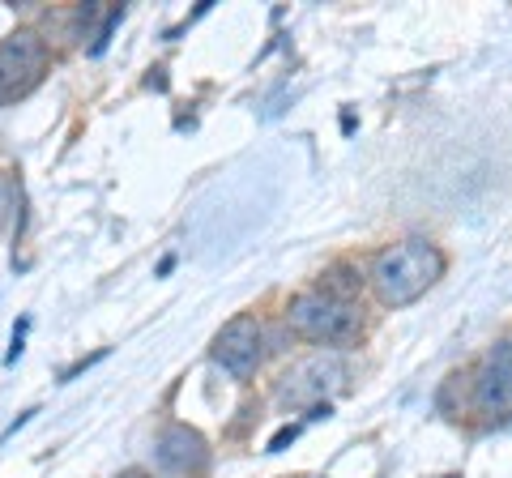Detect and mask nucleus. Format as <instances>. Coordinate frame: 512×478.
<instances>
[{"label":"nucleus","instance_id":"1","mask_svg":"<svg viewBox=\"0 0 512 478\" xmlns=\"http://www.w3.org/2000/svg\"><path fill=\"white\" fill-rule=\"evenodd\" d=\"M444 278V252L431 239H402L372 265V291L384 308H410Z\"/></svg>","mask_w":512,"mask_h":478},{"label":"nucleus","instance_id":"2","mask_svg":"<svg viewBox=\"0 0 512 478\" xmlns=\"http://www.w3.org/2000/svg\"><path fill=\"white\" fill-rule=\"evenodd\" d=\"M286 325H291L299 338H308V342L346 346V342H359L363 316L350 308L346 299H333L325 291H308V295L291 299V308H286Z\"/></svg>","mask_w":512,"mask_h":478},{"label":"nucleus","instance_id":"3","mask_svg":"<svg viewBox=\"0 0 512 478\" xmlns=\"http://www.w3.org/2000/svg\"><path fill=\"white\" fill-rule=\"evenodd\" d=\"M350 380V363L338 350H316V355L299 359L278 385L282 406H325L333 393H342Z\"/></svg>","mask_w":512,"mask_h":478},{"label":"nucleus","instance_id":"4","mask_svg":"<svg viewBox=\"0 0 512 478\" xmlns=\"http://www.w3.org/2000/svg\"><path fill=\"white\" fill-rule=\"evenodd\" d=\"M47 69V43L35 30H13L9 39H0V107L30 94L43 82Z\"/></svg>","mask_w":512,"mask_h":478},{"label":"nucleus","instance_id":"5","mask_svg":"<svg viewBox=\"0 0 512 478\" xmlns=\"http://www.w3.org/2000/svg\"><path fill=\"white\" fill-rule=\"evenodd\" d=\"M265 350H269L265 325L256 321V316L244 312V316H231V321L214 333L210 355H214V363L231 380H248V376H256V368H261Z\"/></svg>","mask_w":512,"mask_h":478},{"label":"nucleus","instance_id":"6","mask_svg":"<svg viewBox=\"0 0 512 478\" xmlns=\"http://www.w3.org/2000/svg\"><path fill=\"white\" fill-rule=\"evenodd\" d=\"M154 453H158V466H163L167 474H175V478H201L205 470H210V444H205V436L188 423L163 427Z\"/></svg>","mask_w":512,"mask_h":478},{"label":"nucleus","instance_id":"7","mask_svg":"<svg viewBox=\"0 0 512 478\" xmlns=\"http://www.w3.org/2000/svg\"><path fill=\"white\" fill-rule=\"evenodd\" d=\"M474 402L483 414H508L512 410V338L495 342L487 350L483 368L474 380Z\"/></svg>","mask_w":512,"mask_h":478},{"label":"nucleus","instance_id":"8","mask_svg":"<svg viewBox=\"0 0 512 478\" xmlns=\"http://www.w3.org/2000/svg\"><path fill=\"white\" fill-rule=\"evenodd\" d=\"M359 286H363V274H359L355 265H346V261L329 265L325 274H320V291L333 295V299H346V304H350V295H355Z\"/></svg>","mask_w":512,"mask_h":478},{"label":"nucleus","instance_id":"9","mask_svg":"<svg viewBox=\"0 0 512 478\" xmlns=\"http://www.w3.org/2000/svg\"><path fill=\"white\" fill-rule=\"evenodd\" d=\"M124 18V9H111L107 13V22H103V30H99V39H94V47H90V56H103L107 52V43H111V30H116V22Z\"/></svg>","mask_w":512,"mask_h":478},{"label":"nucleus","instance_id":"10","mask_svg":"<svg viewBox=\"0 0 512 478\" xmlns=\"http://www.w3.org/2000/svg\"><path fill=\"white\" fill-rule=\"evenodd\" d=\"M295 436H299V427L291 423V427H282V432H274V440H269V453H282L286 444H295Z\"/></svg>","mask_w":512,"mask_h":478},{"label":"nucleus","instance_id":"11","mask_svg":"<svg viewBox=\"0 0 512 478\" xmlns=\"http://www.w3.org/2000/svg\"><path fill=\"white\" fill-rule=\"evenodd\" d=\"M9 214H13V193H9V184L0 180V231L9 227Z\"/></svg>","mask_w":512,"mask_h":478},{"label":"nucleus","instance_id":"12","mask_svg":"<svg viewBox=\"0 0 512 478\" xmlns=\"http://www.w3.org/2000/svg\"><path fill=\"white\" fill-rule=\"evenodd\" d=\"M22 338H26V321H18V329H13V346H9V359H5V363H18V355H22Z\"/></svg>","mask_w":512,"mask_h":478},{"label":"nucleus","instance_id":"13","mask_svg":"<svg viewBox=\"0 0 512 478\" xmlns=\"http://www.w3.org/2000/svg\"><path fill=\"white\" fill-rule=\"evenodd\" d=\"M120 478H150V474H146V470H124Z\"/></svg>","mask_w":512,"mask_h":478},{"label":"nucleus","instance_id":"14","mask_svg":"<svg viewBox=\"0 0 512 478\" xmlns=\"http://www.w3.org/2000/svg\"><path fill=\"white\" fill-rule=\"evenodd\" d=\"M448 478H457V474H448Z\"/></svg>","mask_w":512,"mask_h":478}]
</instances>
